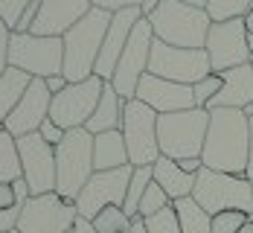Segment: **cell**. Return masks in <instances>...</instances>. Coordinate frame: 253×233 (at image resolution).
<instances>
[{
	"instance_id": "1",
	"label": "cell",
	"mask_w": 253,
	"mask_h": 233,
	"mask_svg": "<svg viewBox=\"0 0 253 233\" xmlns=\"http://www.w3.org/2000/svg\"><path fill=\"white\" fill-rule=\"evenodd\" d=\"M248 152H251V117L239 108L210 111V129L201 152L204 166L227 175H248Z\"/></svg>"
},
{
	"instance_id": "2",
	"label": "cell",
	"mask_w": 253,
	"mask_h": 233,
	"mask_svg": "<svg viewBox=\"0 0 253 233\" xmlns=\"http://www.w3.org/2000/svg\"><path fill=\"white\" fill-rule=\"evenodd\" d=\"M154 38L169 47H186V50H204L212 18L207 9L183 3V0H163L154 15H149Z\"/></svg>"
},
{
	"instance_id": "3",
	"label": "cell",
	"mask_w": 253,
	"mask_h": 233,
	"mask_svg": "<svg viewBox=\"0 0 253 233\" xmlns=\"http://www.w3.org/2000/svg\"><path fill=\"white\" fill-rule=\"evenodd\" d=\"M111 12L105 9H90L82 21H79L61 41H64V79L67 82H84L93 76L96 70V58H99L102 41L108 35L111 26Z\"/></svg>"
},
{
	"instance_id": "4",
	"label": "cell",
	"mask_w": 253,
	"mask_h": 233,
	"mask_svg": "<svg viewBox=\"0 0 253 233\" xmlns=\"http://www.w3.org/2000/svg\"><path fill=\"white\" fill-rule=\"evenodd\" d=\"M93 172V134L87 129L67 131L55 146V192L67 201H76Z\"/></svg>"
},
{
	"instance_id": "5",
	"label": "cell",
	"mask_w": 253,
	"mask_h": 233,
	"mask_svg": "<svg viewBox=\"0 0 253 233\" xmlns=\"http://www.w3.org/2000/svg\"><path fill=\"white\" fill-rule=\"evenodd\" d=\"M210 129V111L207 108H189L177 114H160L157 117V143L160 155L172 160L201 157Z\"/></svg>"
},
{
	"instance_id": "6",
	"label": "cell",
	"mask_w": 253,
	"mask_h": 233,
	"mask_svg": "<svg viewBox=\"0 0 253 233\" xmlns=\"http://www.w3.org/2000/svg\"><path fill=\"white\" fill-rule=\"evenodd\" d=\"M192 198L201 204L210 216L224 213V210H245L253 213V181L248 175H227L207 169L195 175V189Z\"/></svg>"
},
{
	"instance_id": "7",
	"label": "cell",
	"mask_w": 253,
	"mask_h": 233,
	"mask_svg": "<svg viewBox=\"0 0 253 233\" xmlns=\"http://www.w3.org/2000/svg\"><path fill=\"white\" fill-rule=\"evenodd\" d=\"M9 67H18L32 79H50L64 70V41L32 32H12Z\"/></svg>"
},
{
	"instance_id": "8",
	"label": "cell",
	"mask_w": 253,
	"mask_h": 233,
	"mask_svg": "<svg viewBox=\"0 0 253 233\" xmlns=\"http://www.w3.org/2000/svg\"><path fill=\"white\" fill-rule=\"evenodd\" d=\"M157 117L152 108L140 99H128L123 111V137L128 149L131 166H154L160 160V143H157Z\"/></svg>"
},
{
	"instance_id": "9",
	"label": "cell",
	"mask_w": 253,
	"mask_h": 233,
	"mask_svg": "<svg viewBox=\"0 0 253 233\" xmlns=\"http://www.w3.org/2000/svg\"><path fill=\"white\" fill-rule=\"evenodd\" d=\"M152 47H154V29L149 24V18H140L134 29H131V38H128L126 50L120 55V64L114 70V91L123 96V99H134L137 96V85L140 79L149 73V58H152Z\"/></svg>"
},
{
	"instance_id": "10",
	"label": "cell",
	"mask_w": 253,
	"mask_h": 233,
	"mask_svg": "<svg viewBox=\"0 0 253 233\" xmlns=\"http://www.w3.org/2000/svg\"><path fill=\"white\" fill-rule=\"evenodd\" d=\"M102 91H105V79H99V76H90L84 82H70L61 93L52 96L50 120L58 123L64 131L84 129L87 120L93 117L96 105H99Z\"/></svg>"
},
{
	"instance_id": "11",
	"label": "cell",
	"mask_w": 253,
	"mask_h": 233,
	"mask_svg": "<svg viewBox=\"0 0 253 233\" xmlns=\"http://www.w3.org/2000/svg\"><path fill=\"white\" fill-rule=\"evenodd\" d=\"M76 219V201H67L58 192L29 195V201L21 207L18 233H70Z\"/></svg>"
},
{
	"instance_id": "12",
	"label": "cell",
	"mask_w": 253,
	"mask_h": 233,
	"mask_svg": "<svg viewBox=\"0 0 253 233\" xmlns=\"http://www.w3.org/2000/svg\"><path fill=\"white\" fill-rule=\"evenodd\" d=\"M149 73L160 79H169L177 85H195L204 76L212 73L207 50H186V47H169L154 38L152 58H149Z\"/></svg>"
},
{
	"instance_id": "13",
	"label": "cell",
	"mask_w": 253,
	"mask_h": 233,
	"mask_svg": "<svg viewBox=\"0 0 253 233\" xmlns=\"http://www.w3.org/2000/svg\"><path fill=\"white\" fill-rule=\"evenodd\" d=\"M204 50L210 55L212 73H227L233 67L253 64L251 50H248V26H245V18H233V21L212 24Z\"/></svg>"
},
{
	"instance_id": "14",
	"label": "cell",
	"mask_w": 253,
	"mask_h": 233,
	"mask_svg": "<svg viewBox=\"0 0 253 233\" xmlns=\"http://www.w3.org/2000/svg\"><path fill=\"white\" fill-rule=\"evenodd\" d=\"M134 166L123 169H108V172H93V178L84 184V189L76 198V210L82 219H96L105 207H123L126 204V192L131 184Z\"/></svg>"
},
{
	"instance_id": "15",
	"label": "cell",
	"mask_w": 253,
	"mask_h": 233,
	"mask_svg": "<svg viewBox=\"0 0 253 233\" xmlns=\"http://www.w3.org/2000/svg\"><path fill=\"white\" fill-rule=\"evenodd\" d=\"M21 149V166H24V181L32 195L55 192V149L35 131L18 137Z\"/></svg>"
},
{
	"instance_id": "16",
	"label": "cell",
	"mask_w": 253,
	"mask_h": 233,
	"mask_svg": "<svg viewBox=\"0 0 253 233\" xmlns=\"http://www.w3.org/2000/svg\"><path fill=\"white\" fill-rule=\"evenodd\" d=\"M50 105H52V93L47 91V82L44 79H32V85L26 88L24 99L15 105V111L9 114L3 129L9 131L12 137L35 134L41 129V123L50 117Z\"/></svg>"
},
{
	"instance_id": "17",
	"label": "cell",
	"mask_w": 253,
	"mask_h": 233,
	"mask_svg": "<svg viewBox=\"0 0 253 233\" xmlns=\"http://www.w3.org/2000/svg\"><path fill=\"white\" fill-rule=\"evenodd\" d=\"M140 102H146L154 114H177V111H189L195 108V96H192V85H177L160 76H146L137 85V96Z\"/></svg>"
},
{
	"instance_id": "18",
	"label": "cell",
	"mask_w": 253,
	"mask_h": 233,
	"mask_svg": "<svg viewBox=\"0 0 253 233\" xmlns=\"http://www.w3.org/2000/svg\"><path fill=\"white\" fill-rule=\"evenodd\" d=\"M90 9H93L90 0H41L38 18L29 32L44 38H64Z\"/></svg>"
},
{
	"instance_id": "19",
	"label": "cell",
	"mask_w": 253,
	"mask_h": 233,
	"mask_svg": "<svg viewBox=\"0 0 253 233\" xmlns=\"http://www.w3.org/2000/svg\"><path fill=\"white\" fill-rule=\"evenodd\" d=\"M140 18H143L140 9H123V12H117V15L111 18V26H108L105 41H102V50H99V58H96L93 76L105 79V82L114 79V70H117V64H120V55L126 50L128 38H131V29H134V24H137Z\"/></svg>"
},
{
	"instance_id": "20",
	"label": "cell",
	"mask_w": 253,
	"mask_h": 233,
	"mask_svg": "<svg viewBox=\"0 0 253 233\" xmlns=\"http://www.w3.org/2000/svg\"><path fill=\"white\" fill-rule=\"evenodd\" d=\"M224 76L221 91L215 93V99L207 105V111H215V108H239V111H248V105H253V64H242V67H233Z\"/></svg>"
},
{
	"instance_id": "21",
	"label": "cell",
	"mask_w": 253,
	"mask_h": 233,
	"mask_svg": "<svg viewBox=\"0 0 253 233\" xmlns=\"http://www.w3.org/2000/svg\"><path fill=\"white\" fill-rule=\"evenodd\" d=\"M123 166H131L123 131L117 129L105 131V134H93V169L108 172V169H123Z\"/></svg>"
},
{
	"instance_id": "22",
	"label": "cell",
	"mask_w": 253,
	"mask_h": 233,
	"mask_svg": "<svg viewBox=\"0 0 253 233\" xmlns=\"http://www.w3.org/2000/svg\"><path fill=\"white\" fill-rule=\"evenodd\" d=\"M123 111H126V99L114 91L111 82H105V91H102V99L93 111V117L87 120L84 129L90 134H105V131H117L123 129Z\"/></svg>"
},
{
	"instance_id": "23",
	"label": "cell",
	"mask_w": 253,
	"mask_h": 233,
	"mask_svg": "<svg viewBox=\"0 0 253 233\" xmlns=\"http://www.w3.org/2000/svg\"><path fill=\"white\" fill-rule=\"evenodd\" d=\"M152 169H154V181L163 186V192H166L172 201H177V198H189V195H192V189H195V175L183 172L177 160L160 155V160L154 163Z\"/></svg>"
},
{
	"instance_id": "24",
	"label": "cell",
	"mask_w": 253,
	"mask_h": 233,
	"mask_svg": "<svg viewBox=\"0 0 253 233\" xmlns=\"http://www.w3.org/2000/svg\"><path fill=\"white\" fill-rule=\"evenodd\" d=\"M29 85H32L29 73L18 70V67H6V73L0 76V126L9 120V114L15 111V105L24 99Z\"/></svg>"
},
{
	"instance_id": "25",
	"label": "cell",
	"mask_w": 253,
	"mask_h": 233,
	"mask_svg": "<svg viewBox=\"0 0 253 233\" xmlns=\"http://www.w3.org/2000/svg\"><path fill=\"white\" fill-rule=\"evenodd\" d=\"M172 207L177 213V222H180V231L183 233H212V216L192 195L172 201Z\"/></svg>"
},
{
	"instance_id": "26",
	"label": "cell",
	"mask_w": 253,
	"mask_h": 233,
	"mask_svg": "<svg viewBox=\"0 0 253 233\" xmlns=\"http://www.w3.org/2000/svg\"><path fill=\"white\" fill-rule=\"evenodd\" d=\"M21 178H24V166H21L18 137H12L6 129H0V181L15 184Z\"/></svg>"
},
{
	"instance_id": "27",
	"label": "cell",
	"mask_w": 253,
	"mask_h": 233,
	"mask_svg": "<svg viewBox=\"0 0 253 233\" xmlns=\"http://www.w3.org/2000/svg\"><path fill=\"white\" fill-rule=\"evenodd\" d=\"M154 181V169L152 166H134V172H131V184H128V192H126V216L134 222V219H140L137 213H140V201H143V195H146V189H149V184Z\"/></svg>"
},
{
	"instance_id": "28",
	"label": "cell",
	"mask_w": 253,
	"mask_h": 233,
	"mask_svg": "<svg viewBox=\"0 0 253 233\" xmlns=\"http://www.w3.org/2000/svg\"><path fill=\"white\" fill-rule=\"evenodd\" d=\"M253 0H207V15L212 18V24L233 21V18H245Z\"/></svg>"
},
{
	"instance_id": "29",
	"label": "cell",
	"mask_w": 253,
	"mask_h": 233,
	"mask_svg": "<svg viewBox=\"0 0 253 233\" xmlns=\"http://www.w3.org/2000/svg\"><path fill=\"white\" fill-rule=\"evenodd\" d=\"M93 228H96V233H128L131 231V219L126 216L123 207H105L93 219Z\"/></svg>"
},
{
	"instance_id": "30",
	"label": "cell",
	"mask_w": 253,
	"mask_h": 233,
	"mask_svg": "<svg viewBox=\"0 0 253 233\" xmlns=\"http://www.w3.org/2000/svg\"><path fill=\"white\" fill-rule=\"evenodd\" d=\"M172 207V198L163 192V186L157 181L149 184V189H146V195H143V201H140V219H149V216H154V213H160V210Z\"/></svg>"
},
{
	"instance_id": "31",
	"label": "cell",
	"mask_w": 253,
	"mask_h": 233,
	"mask_svg": "<svg viewBox=\"0 0 253 233\" xmlns=\"http://www.w3.org/2000/svg\"><path fill=\"white\" fill-rule=\"evenodd\" d=\"M221 85H224V76H221V73H210V76H204L201 82H195V85H192L195 108H207V105L215 99V93L221 91Z\"/></svg>"
},
{
	"instance_id": "32",
	"label": "cell",
	"mask_w": 253,
	"mask_h": 233,
	"mask_svg": "<svg viewBox=\"0 0 253 233\" xmlns=\"http://www.w3.org/2000/svg\"><path fill=\"white\" fill-rule=\"evenodd\" d=\"M251 222V213L245 210H224L212 216V233H239Z\"/></svg>"
},
{
	"instance_id": "33",
	"label": "cell",
	"mask_w": 253,
	"mask_h": 233,
	"mask_svg": "<svg viewBox=\"0 0 253 233\" xmlns=\"http://www.w3.org/2000/svg\"><path fill=\"white\" fill-rule=\"evenodd\" d=\"M143 222H146V231L149 233H183L180 231V222H177L175 207L160 210V213H154V216L143 219Z\"/></svg>"
},
{
	"instance_id": "34",
	"label": "cell",
	"mask_w": 253,
	"mask_h": 233,
	"mask_svg": "<svg viewBox=\"0 0 253 233\" xmlns=\"http://www.w3.org/2000/svg\"><path fill=\"white\" fill-rule=\"evenodd\" d=\"M29 3H35V0H0V18L12 32H15L18 21H21V15L29 9Z\"/></svg>"
},
{
	"instance_id": "35",
	"label": "cell",
	"mask_w": 253,
	"mask_h": 233,
	"mask_svg": "<svg viewBox=\"0 0 253 233\" xmlns=\"http://www.w3.org/2000/svg\"><path fill=\"white\" fill-rule=\"evenodd\" d=\"M38 134H41V137H44V140H47V143H50L52 149H55V146H58V143H61V140H64V134H67V131L61 129V126H58V123H52L50 117H47V120H44V123H41V129H38Z\"/></svg>"
},
{
	"instance_id": "36",
	"label": "cell",
	"mask_w": 253,
	"mask_h": 233,
	"mask_svg": "<svg viewBox=\"0 0 253 233\" xmlns=\"http://www.w3.org/2000/svg\"><path fill=\"white\" fill-rule=\"evenodd\" d=\"M96 9H105V12H111V15H117V12H123V9H140V3L143 0H90Z\"/></svg>"
},
{
	"instance_id": "37",
	"label": "cell",
	"mask_w": 253,
	"mask_h": 233,
	"mask_svg": "<svg viewBox=\"0 0 253 233\" xmlns=\"http://www.w3.org/2000/svg\"><path fill=\"white\" fill-rule=\"evenodd\" d=\"M9 44H12V29L3 24V18H0V76L9 67Z\"/></svg>"
},
{
	"instance_id": "38",
	"label": "cell",
	"mask_w": 253,
	"mask_h": 233,
	"mask_svg": "<svg viewBox=\"0 0 253 233\" xmlns=\"http://www.w3.org/2000/svg\"><path fill=\"white\" fill-rule=\"evenodd\" d=\"M18 219H21V207L0 210V233H12V231H18Z\"/></svg>"
},
{
	"instance_id": "39",
	"label": "cell",
	"mask_w": 253,
	"mask_h": 233,
	"mask_svg": "<svg viewBox=\"0 0 253 233\" xmlns=\"http://www.w3.org/2000/svg\"><path fill=\"white\" fill-rule=\"evenodd\" d=\"M12 207H21L18 195H15V186L0 181V210H12Z\"/></svg>"
},
{
	"instance_id": "40",
	"label": "cell",
	"mask_w": 253,
	"mask_h": 233,
	"mask_svg": "<svg viewBox=\"0 0 253 233\" xmlns=\"http://www.w3.org/2000/svg\"><path fill=\"white\" fill-rule=\"evenodd\" d=\"M44 82H47V91H50L52 96H55V93H61V91H64V88H67V85H70V82H67V79H64V73H55V76L44 79Z\"/></svg>"
},
{
	"instance_id": "41",
	"label": "cell",
	"mask_w": 253,
	"mask_h": 233,
	"mask_svg": "<svg viewBox=\"0 0 253 233\" xmlns=\"http://www.w3.org/2000/svg\"><path fill=\"white\" fill-rule=\"evenodd\" d=\"M177 163H180V169H183V172H189V175H198V172L204 169L201 157H186V160H177Z\"/></svg>"
},
{
	"instance_id": "42",
	"label": "cell",
	"mask_w": 253,
	"mask_h": 233,
	"mask_svg": "<svg viewBox=\"0 0 253 233\" xmlns=\"http://www.w3.org/2000/svg\"><path fill=\"white\" fill-rule=\"evenodd\" d=\"M70 233H96V228H93V222H90V219H82V216H79Z\"/></svg>"
},
{
	"instance_id": "43",
	"label": "cell",
	"mask_w": 253,
	"mask_h": 233,
	"mask_svg": "<svg viewBox=\"0 0 253 233\" xmlns=\"http://www.w3.org/2000/svg\"><path fill=\"white\" fill-rule=\"evenodd\" d=\"M160 3H163V0H143V3H140V12H143V18L154 15V9H157Z\"/></svg>"
},
{
	"instance_id": "44",
	"label": "cell",
	"mask_w": 253,
	"mask_h": 233,
	"mask_svg": "<svg viewBox=\"0 0 253 233\" xmlns=\"http://www.w3.org/2000/svg\"><path fill=\"white\" fill-rule=\"evenodd\" d=\"M248 178L253 181V117H251V152H248Z\"/></svg>"
},
{
	"instance_id": "45",
	"label": "cell",
	"mask_w": 253,
	"mask_h": 233,
	"mask_svg": "<svg viewBox=\"0 0 253 233\" xmlns=\"http://www.w3.org/2000/svg\"><path fill=\"white\" fill-rule=\"evenodd\" d=\"M128 233H149V231H146V222H143V219H134Z\"/></svg>"
},
{
	"instance_id": "46",
	"label": "cell",
	"mask_w": 253,
	"mask_h": 233,
	"mask_svg": "<svg viewBox=\"0 0 253 233\" xmlns=\"http://www.w3.org/2000/svg\"><path fill=\"white\" fill-rule=\"evenodd\" d=\"M245 26H248V32L253 35V6L248 9V15H245Z\"/></svg>"
},
{
	"instance_id": "47",
	"label": "cell",
	"mask_w": 253,
	"mask_h": 233,
	"mask_svg": "<svg viewBox=\"0 0 253 233\" xmlns=\"http://www.w3.org/2000/svg\"><path fill=\"white\" fill-rule=\"evenodd\" d=\"M183 3H192V6H201V9H207V0H183Z\"/></svg>"
},
{
	"instance_id": "48",
	"label": "cell",
	"mask_w": 253,
	"mask_h": 233,
	"mask_svg": "<svg viewBox=\"0 0 253 233\" xmlns=\"http://www.w3.org/2000/svg\"><path fill=\"white\" fill-rule=\"evenodd\" d=\"M248 50H251V61H253V35L248 32Z\"/></svg>"
},
{
	"instance_id": "49",
	"label": "cell",
	"mask_w": 253,
	"mask_h": 233,
	"mask_svg": "<svg viewBox=\"0 0 253 233\" xmlns=\"http://www.w3.org/2000/svg\"><path fill=\"white\" fill-rule=\"evenodd\" d=\"M239 233H253V222H248V225H245V228H242Z\"/></svg>"
},
{
	"instance_id": "50",
	"label": "cell",
	"mask_w": 253,
	"mask_h": 233,
	"mask_svg": "<svg viewBox=\"0 0 253 233\" xmlns=\"http://www.w3.org/2000/svg\"><path fill=\"white\" fill-rule=\"evenodd\" d=\"M245 114H248V117H253V105H248V111H245Z\"/></svg>"
},
{
	"instance_id": "51",
	"label": "cell",
	"mask_w": 253,
	"mask_h": 233,
	"mask_svg": "<svg viewBox=\"0 0 253 233\" xmlns=\"http://www.w3.org/2000/svg\"><path fill=\"white\" fill-rule=\"evenodd\" d=\"M251 222H253V213H251Z\"/></svg>"
},
{
	"instance_id": "52",
	"label": "cell",
	"mask_w": 253,
	"mask_h": 233,
	"mask_svg": "<svg viewBox=\"0 0 253 233\" xmlns=\"http://www.w3.org/2000/svg\"><path fill=\"white\" fill-rule=\"evenodd\" d=\"M12 233H18V231H12Z\"/></svg>"
},
{
	"instance_id": "53",
	"label": "cell",
	"mask_w": 253,
	"mask_h": 233,
	"mask_svg": "<svg viewBox=\"0 0 253 233\" xmlns=\"http://www.w3.org/2000/svg\"><path fill=\"white\" fill-rule=\"evenodd\" d=\"M0 129H3V126H0Z\"/></svg>"
}]
</instances>
